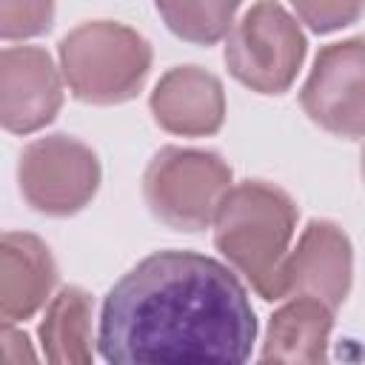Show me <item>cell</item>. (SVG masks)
<instances>
[{
  "mask_svg": "<svg viewBox=\"0 0 365 365\" xmlns=\"http://www.w3.org/2000/svg\"><path fill=\"white\" fill-rule=\"evenodd\" d=\"M257 314L240 277L197 251H157L123 274L100 308L97 348L117 365H240Z\"/></svg>",
  "mask_w": 365,
  "mask_h": 365,
  "instance_id": "cell-1",
  "label": "cell"
},
{
  "mask_svg": "<svg viewBox=\"0 0 365 365\" xmlns=\"http://www.w3.org/2000/svg\"><path fill=\"white\" fill-rule=\"evenodd\" d=\"M297 202L277 185H231L211 220L214 245L262 299H279V271L297 231Z\"/></svg>",
  "mask_w": 365,
  "mask_h": 365,
  "instance_id": "cell-2",
  "label": "cell"
},
{
  "mask_svg": "<svg viewBox=\"0 0 365 365\" xmlns=\"http://www.w3.org/2000/svg\"><path fill=\"white\" fill-rule=\"evenodd\" d=\"M148 71L151 46L125 23L88 20L60 40V74L80 103H125L145 86Z\"/></svg>",
  "mask_w": 365,
  "mask_h": 365,
  "instance_id": "cell-3",
  "label": "cell"
},
{
  "mask_svg": "<svg viewBox=\"0 0 365 365\" xmlns=\"http://www.w3.org/2000/svg\"><path fill=\"white\" fill-rule=\"evenodd\" d=\"M234 185L231 165L205 148H160L145 174L143 197L148 211L174 231H202L211 225L217 205Z\"/></svg>",
  "mask_w": 365,
  "mask_h": 365,
  "instance_id": "cell-4",
  "label": "cell"
},
{
  "mask_svg": "<svg viewBox=\"0 0 365 365\" xmlns=\"http://www.w3.org/2000/svg\"><path fill=\"white\" fill-rule=\"evenodd\" d=\"M234 80L257 94H282L305 60V34L277 0H257L222 37Z\"/></svg>",
  "mask_w": 365,
  "mask_h": 365,
  "instance_id": "cell-5",
  "label": "cell"
},
{
  "mask_svg": "<svg viewBox=\"0 0 365 365\" xmlns=\"http://www.w3.org/2000/svg\"><path fill=\"white\" fill-rule=\"evenodd\" d=\"M100 160L77 137L48 134L29 143L17 163V185L23 200L46 217H71L83 211L97 188Z\"/></svg>",
  "mask_w": 365,
  "mask_h": 365,
  "instance_id": "cell-6",
  "label": "cell"
},
{
  "mask_svg": "<svg viewBox=\"0 0 365 365\" xmlns=\"http://www.w3.org/2000/svg\"><path fill=\"white\" fill-rule=\"evenodd\" d=\"M311 123L334 137L359 140L365 128V46L362 37L325 46L299 91Z\"/></svg>",
  "mask_w": 365,
  "mask_h": 365,
  "instance_id": "cell-7",
  "label": "cell"
},
{
  "mask_svg": "<svg viewBox=\"0 0 365 365\" xmlns=\"http://www.w3.org/2000/svg\"><path fill=\"white\" fill-rule=\"evenodd\" d=\"M354 279V251L348 234L331 220H311L297 245L288 248L279 271V299L308 297L336 311Z\"/></svg>",
  "mask_w": 365,
  "mask_h": 365,
  "instance_id": "cell-8",
  "label": "cell"
},
{
  "mask_svg": "<svg viewBox=\"0 0 365 365\" xmlns=\"http://www.w3.org/2000/svg\"><path fill=\"white\" fill-rule=\"evenodd\" d=\"M63 106V74L40 46L0 48V128L34 134Z\"/></svg>",
  "mask_w": 365,
  "mask_h": 365,
  "instance_id": "cell-9",
  "label": "cell"
},
{
  "mask_svg": "<svg viewBox=\"0 0 365 365\" xmlns=\"http://www.w3.org/2000/svg\"><path fill=\"white\" fill-rule=\"evenodd\" d=\"M154 123L180 137H211L225 123V91L220 77L200 66L168 68L151 91Z\"/></svg>",
  "mask_w": 365,
  "mask_h": 365,
  "instance_id": "cell-10",
  "label": "cell"
},
{
  "mask_svg": "<svg viewBox=\"0 0 365 365\" xmlns=\"http://www.w3.org/2000/svg\"><path fill=\"white\" fill-rule=\"evenodd\" d=\"M57 285L48 245L26 231H0V325L31 319Z\"/></svg>",
  "mask_w": 365,
  "mask_h": 365,
  "instance_id": "cell-11",
  "label": "cell"
},
{
  "mask_svg": "<svg viewBox=\"0 0 365 365\" xmlns=\"http://www.w3.org/2000/svg\"><path fill=\"white\" fill-rule=\"evenodd\" d=\"M334 328V311L308 297H288L282 308L274 311L265 342L262 362L288 365H317L328 359V336Z\"/></svg>",
  "mask_w": 365,
  "mask_h": 365,
  "instance_id": "cell-12",
  "label": "cell"
},
{
  "mask_svg": "<svg viewBox=\"0 0 365 365\" xmlns=\"http://www.w3.org/2000/svg\"><path fill=\"white\" fill-rule=\"evenodd\" d=\"M94 302L77 288L66 285L46 302L40 322L43 356L54 365H91L94 359Z\"/></svg>",
  "mask_w": 365,
  "mask_h": 365,
  "instance_id": "cell-13",
  "label": "cell"
},
{
  "mask_svg": "<svg viewBox=\"0 0 365 365\" xmlns=\"http://www.w3.org/2000/svg\"><path fill=\"white\" fill-rule=\"evenodd\" d=\"M154 6L171 34L194 46H214L234 26L242 0H154Z\"/></svg>",
  "mask_w": 365,
  "mask_h": 365,
  "instance_id": "cell-14",
  "label": "cell"
},
{
  "mask_svg": "<svg viewBox=\"0 0 365 365\" xmlns=\"http://www.w3.org/2000/svg\"><path fill=\"white\" fill-rule=\"evenodd\" d=\"M54 23V0H0V40L40 37Z\"/></svg>",
  "mask_w": 365,
  "mask_h": 365,
  "instance_id": "cell-15",
  "label": "cell"
},
{
  "mask_svg": "<svg viewBox=\"0 0 365 365\" xmlns=\"http://www.w3.org/2000/svg\"><path fill=\"white\" fill-rule=\"evenodd\" d=\"M297 17L317 34L339 31L359 20L362 0H288Z\"/></svg>",
  "mask_w": 365,
  "mask_h": 365,
  "instance_id": "cell-16",
  "label": "cell"
},
{
  "mask_svg": "<svg viewBox=\"0 0 365 365\" xmlns=\"http://www.w3.org/2000/svg\"><path fill=\"white\" fill-rule=\"evenodd\" d=\"M37 351L26 331L17 325H0V362H34Z\"/></svg>",
  "mask_w": 365,
  "mask_h": 365,
  "instance_id": "cell-17",
  "label": "cell"
}]
</instances>
